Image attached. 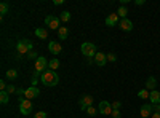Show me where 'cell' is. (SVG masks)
<instances>
[{
  "label": "cell",
  "instance_id": "cell-4",
  "mask_svg": "<svg viewBox=\"0 0 160 118\" xmlns=\"http://www.w3.org/2000/svg\"><path fill=\"white\" fill-rule=\"evenodd\" d=\"M19 112L22 115H31L32 113V102L26 97H19Z\"/></svg>",
  "mask_w": 160,
  "mask_h": 118
},
{
  "label": "cell",
  "instance_id": "cell-26",
  "mask_svg": "<svg viewBox=\"0 0 160 118\" xmlns=\"http://www.w3.org/2000/svg\"><path fill=\"white\" fill-rule=\"evenodd\" d=\"M85 112H87V115H90V116H96V115L99 113V110H98L96 107H93V106H91V107H88Z\"/></svg>",
  "mask_w": 160,
  "mask_h": 118
},
{
  "label": "cell",
  "instance_id": "cell-36",
  "mask_svg": "<svg viewBox=\"0 0 160 118\" xmlns=\"http://www.w3.org/2000/svg\"><path fill=\"white\" fill-rule=\"evenodd\" d=\"M135 5L136 7H142V5H146V0H135Z\"/></svg>",
  "mask_w": 160,
  "mask_h": 118
},
{
  "label": "cell",
  "instance_id": "cell-21",
  "mask_svg": "<svg viewBox=\"0 0 160 118\" xmlns=\"http://www.w3.org/2000/svg\"><path fill=\"white\" fill-rule=\"evenodd\" d=\"M0 102L3 104V106H7V104L10 102V96L7 91H0Z\"/></svg>",
  "mask_w": 160,
  "mask_h": 118
},
{
  "label": "cell",
  "instance_id": "cell-32",
  "mask_svg": "<svg viewBox=\"0 0 160 118\" xmlns=\"http://www.w3.org/2000/svg\"><path fill=\"white\" fill-rule=\"evenodd\" d=\"M24 94H26V89H22V88H18L16 89V96L18 97H24Z\"/></svg>",
  "mask_w": 160,
  "mask_h": 118
},
{
  "label": "cell",
  "instance_id": "cell-2",
  "mask_svg": "<svg viewBox=\"0 0 160 118\" xmlns=\"http://www.w3.org/2000/svg\"><path fill=\"white\" fill-rule=\"evenodd\" d=\"M80 51H82V54H83L87 59H91V58H95V56H96L98 48H96L95 43L85 42V43H82V46H80Z\"/></svg>",
  "mask_w": 160,
  "mask_h": 118
},
{
  "label": "cell",
  "instance_id": "cell-22",
  "mask_svg": "<svg viewBox=\"0 0 160 118\" xmlns=\"http://www.w3.org/2000/svg\"><path fill=\"white\" fill-rule=\"evenodd\" d=\"M8 11H10V3L8 2H2V5H0V15L5 16Z\"/></svg>",
  "mask_w": 160,
  "mask_h": 118
},
{
  "label": "cell",
  "instance_id": "cell-23",
  "mask_svg": "<svg viewBox=\"0 0 160 118\" xmlns=\"http://www.w3.org/2000/svg\"><path fill=\"white\" fill-rule=\"evenodd\" d=\"M58 67H59V61H58V59H51V61H48V69H50V70H55V72H56Z\"/></svg>",
  "mask_w": 160,
  "mask_h": 118
},
{
  "label": "cell",
  "instance_id": "cell-7",
  "mask_svg": "<svg viewBox=\"0 0 160 118\" xmlns=\"http://www.w3.org/2000/svg\"><path fill=\"white\" fill-rule=\"evenodd\" d=\"M59 18L58 16H53V15H48L45 18V24L48 26L50 29H59Z\"/></svg>",
  "mask_w": 160,
  "mask_h": 118
},
{
  "label": "cell",
  "instance_id": "cell-19",
  "mask_svg": "<svg viewBox=\"0 0 160 118\" xmlns=\"http://www.w3.org/2000/svg\"><path fill=\"white\" fill-rule=\"evenodd\" d=\"M58 35H59L61 40H66V38H68V35H69V29L62 26V27H59V29H58Z\"/></svg>",
  "mask_w": 160,
  "mask_h": 118
},
{
  "label": "cell",
  "instance_id": "cell-8",
  "mask_svg": "<svg viewBox=\"0 0 160 118\" xmlns=\"http://www.w3.org/2000/svg\"><path fill=\"white\" fill-rule=\"evenodd\" d=\"M98 110H99L101 115H112V106H111V102H108V101H101Z\"/></svg>",
  "mask_w": 160,
  "mask_h": 118
},
{
  "label": "cell",
  "instance_id": "cell-9",
  "mask_svg": "<svg viewBox=\"0 0 160 118\" xmlns=\"http://www.w3.org/2000/svg\"><path fill=\"white\" fill-rule=\"evenodd\" d=\"M38 94H40V89H38L37 86H29L28 89H26L24 97H26V99H29V101H32V99L38 97Z\"/></svg>",
  "mask_w": 160,
  "mask_h": 118
},
{
  "label": "cell",
  "instance_id": "cell-5",
  "mask_svg": "<svg viewBox=\"0 0 160 118\" xmlns=\"http://www.w3.org/2000/svg\"><path fill=\"white\" fill-rule=\"evenodd\" d=\"M93 106V96L91 94H83L82 97L78 99V107L80 110H87L88 107Z\"/></svg>",
  "mask_w": 160,
  "mask_h": 118
},
{
  "label": "cell",
  "instance_id": "cell-14",
  "mask_svg": "<svg viewBox=\"0 0 160 118\" xmlns=\"http://www.w3.org/2000/svg\"><path fill=\"white\" fill-rule=\"evenodd\" d=\"M48 50L51 51L53 54H59L61 51H62V46H61V43H58V42H55V40H51V42L48 43Z\"/></svg>",
  "mask_w": 160,
  "mask_h": 118
},
{
  "label": "cell",
  "instance_id": "cell-12",
  "mask_svg": "<svg viewBox=\"0 0 160 118\" xmlns=\"http://www.w3.org/2000/svg\"><path fill=\"white\" fill-rule=\"evenodd\" d=\"M139 113H141V118H149L152 113V104H142L139 109Z\"/></svg>",
  "mask_w": 160,
  "mask_h": 118
},
{
  "label": "cell",
  "instance_id": "cell-30",
  "mask_svg": "<svg viewBox=\"0 0 160 118\" xmlns=\"http://www.w3.org/2000/svg\"><path fill=\"white\" fill-rule=\"evenodd\" d=\"M34 118H48V115H47L43 110H40V112H37V113L34 115Z\"/></svg>",
  "mask_w": 160,
  "mask_h": 118
},
{
  "label": "cell",
  "instance_id": "cell-3",
  "mask_svg": "<svg viewBox=\"0 0 160 118\" xmlns=\"http://www.w3.org/2000/svg\"><path fill=\"white\" fill-rule=\"evenodd\" d=\"M32 50H34V43L29 40V38H21V40L16 43V51L21 53V54H24V53L28 54Z\"/></svg>",
  "mask_w": 160,
  "mask_h": 118
},
{
  "label": "cell",
  "instance_id": "cell-38",
  "mask_svg": "<svg viewBox=\"0 0 160 118\" xmlns=\"http://www.w3.org/2000/svg\"><path fill=\"white\" fill-rule=\"evenodd\" d=\"M53 3H55V5L58 7V5H62V3H64V0H55V2H53Z\"/></svg>",
  "mask_w": 160,
  "mask_h": 118
},
{
  "label": "cell",
  "instance_id": "cell-6",
  "mask_svg": "<svg viewBox=\"0 0 160 118\" xmlns=\"http://www.w3.org/2000/svg\"><path fill=\"white\" fill-rule=\"evenodd\" d=\"M45 70H48V61H47V58L40 56V58L35 61V72L42 75Z\"/></svg>",
  "mask_w": 160,
  "mask_h": 118
},
{
  "label": "cell",
  "instance_id": "cell-10",
  "mask_svg": "<svg viewBox=\"0 0 160 118\" xmlns=\"http://www.w3.org/2000/svg\"><path fill=\"white\" fill-rule=\"evenodd\" d=\"M93 61H95V64L99 65V67H104V65L108 64V58H106V53H102V51H98L96 56L93 58Z\"/></svg>",
  "mask_w": 160,
  "mask_h": 118
},
{
  "label": "cell",
  "instance_id": "cell-24",
  "mask_svg": "<svg viewBox=\"0 0 160 118\" xmlns=\"http://www.w3.org/2000/svg\"><path fill=\"white\" fill-rule=\"evenodd\" d=\"M149 96H151V91H148V89L138 91V97H139V99H149Z\"/></svg>",
  "mask_w": 160,
  "mask_h": 118
},
{
  "label": "cell",
  "instance_id": "cell-34",
  "mask_svg": "<svg viewBox=\"0 0 160 118\" xmlns=\"http://www.w3.org/2000/svg\"><path fill=\"white\" fill-rule=\"evenodd\" d=\"M37 82H38V77L34 75V77L31 78V86H37Z\"/></svg>",
  "mask_w": 160,
  "mask_h": 118
},
{
  "label": "cell",
  "instance_id": "cell-15",
  "mask_svg": "<svg viewBox=\"0 0 160 118\" xmlns=\"http://www.w3.org/2000/svg\"><path fill=\"white\" fill-rule=\"evenodd\" d=\"M157 86V80H155V77H149L148 80H146V89L148 91H154Z\"/></svg>",
  "mask_w": 160,
  "mask_h": 118
},
{
  "label": "cell",
  "instance_id": "cell-33",
  "mask_svg": "<svg viewBox=\"0 0 160 118\" xmlns=\"http://www.w3.org/2000/svg\"><path fill=\"white\" fill-rule=\"evenodd\" d=\"M160 112V104H152V113H158Z\"/></svg>",
  "mask_w": 160,
  "mask_h": 118
},
{
  "label": "cell",
  "instance_id": "cell-35",
  "mask_svg": "<svg viewBox=\"0 0 160 118\" xmlns=\"http://www.w3.org/2000/svg\"><path fill=\"white\" fill-rule=\"evenodd\" d=\"M7 83H5V80H2V82H0V91H7Z\"/></svg>",
  "mask_w": 160,
  "mask_h": 118
},
{
  "label": "cell",
  "instance_id": "cell-27",
  "mask_svg": "<svg viewBox=\"0 0 160 118\" xmlns=\"http://www.w3.org/2000/svg\"><path fill=\"white\" fill-rule=\"evenodd\" d=\"M38 58H40V56L37 54V51H34V50H32V51H29V53H28V59H35V61H37Z\"/></svg>",
  "mask_w": 160,
  "mask_h": 118
},
{
  "label": "cell",
  "instance_id": "cell-31",
  "mask_svg": "<svg viewBox=\"0 0 160 118\" xmlns=\"http://www.w3.org/2000/svg\"><path fill=\"white\" fill-rule=\"evenodd\" d=\"M111 106H112V110H118V109H120V106H122V102H120V101H114V102L111 104Z\"/></svg>",
  "mask_w": 160,
  "mask_h": 118
},
{
  "label": "cell",
  "instance_id": "cell-13",
  "mask_svg": "<svg viewBox=\"0 0 160 118\" xmlns=\"http://www.w3.org/2000/svg\"><path fill=\"white\" fill-rule=\"evenodd\" d=\"M120 21H118V15L117 13H111L109 16H106V26H109V27H114L117 26Z\"/></svg>",
  "mask_w": 160,
  "mask_h": 118
},
{
  "label": "cell",
  "instance_id": "cell-18",
  "mask_svg": "<svg viewBox=\"0 0 160 118\" xmlns=\"http://www.w3.org/2000/svg\"><path fill=\"white\" fill-rule=\"evenodd\" d=\"M5 77L8 78L10 82L16 80V78H18V70H16V69H8V70H7V73H5Z\"/></svg>",
  "mask_w": 160,
  "mask_h": 118
},
{
  "label": "cell",
  "instance_id": "cell-39",
  "mask_svg": "<svg viewBox=\"0 0 160 118\" xmlns=\"http://www.w3.org/2000/svg\"><path fill=\"white\" fill-rule=\"evenodd\" d=\"M151 118H160V112H158V113H152Z\"/></svg>",
  "mask_w": 160,
  "mask_h": 118
},
{
  "label": "cell",
  "instance_id": "cell-25",
  "mask_svg": "<svg viewBox=\"0 0 160 118\" xmlns=\"http://www.w3.org/2000/svg\"><path fill=\"white\" fill-rule=\"evenodd\" d=\"M59 19H61L62 22H69V21H71V13H69V11H62L61 16H59Z\"/></svg>",
  "mask_w": 160,
  "mask_h": 118
},
{
  "label": "cell",
  "instance_id": "cell-20",
  "mask_svg": "<svg viewBox=\"0 0 160 118\" xmlns=\"http://www.w3.org/2000/svg\"><path fill=\"white\" fill-rule=\"evenodd\" d=\"M117 15H118V18L125 19V18H127V15H128V10H127V7L120 5V7H118V10H117Z\"/></svg>",
  "mask_w": 160,
  "mask_h": 118
},
{
  "label": "cell",
  "instance_id": "cell-17",
  "mask_svg": "<svg viewBox=\"0 0 160 118\" xmlns=\"http://www.w3.org/2000/svg\"><path fill=\"white\" fill-rule=\"evenodd\" d=\"M149 99H151V102H152V104H160V91H157V89L151 91Z\"/></svg>",
  "mask_w": 160,
  "mask_h": 118
},
{
  "label": "cell",
  "instance_id": "cell-16",
  "mask_svg": "<svg viewBox=\"0 0 160 118\" xmlns=\"http://www.w3.org/2000/svg\"><path fill=\"white\" fill-rule=\"evenodd\" d=\"M35 37H38L40 40H47V38H48V32H47V29H43V27H37V29H35Z\"/></svg>",
  "mask_w": 160,
  "mask_h": 118
},
{
  "label": "cell",
  "instance_id": "cell-11",
  "mask_svg": "<svg viewBox=\"0 0 160 118\" xmlns=\"http://www.w3.org/2000/svg\"><path fill=\"white\" fill-rule=\"evenodd\" d=\"M118 27L122 29L123 32H131V31H133V22H131L128 18H125V19H120V22H118Z\"/></svg>",
  "mask_w": 160,
  "mask_h": 118
},
{
  "label": "cell",
  "instance_id": "cell-29",
  "mask_svg": "<svg viewBox=\"0 0 160 118\" xmlns=\"http://www.w3.org/2000/svg\"><path fill=\"white\" fill-rule=\"evenodd\" d=\"M16 89H18V88H16L15 85H8V88H7V93H8V94H13V93L16 94Z\"/></svg>",
  "mask_w": 160,
  "mask_h": 118
},
{
  "label": "cell",
  "instance_id": "cell-37",
  "mask_svg": "<svg viewBox=\"0 0 160 118\" xmlns=\"http://www.w3.org/2000/svg\"><path fill=\"white\" fill-rule=\"evenodd\" d=\"M112 118H120V112L118 110H112Z\"/></svg>",
  "mask_w": 160,
  "mask_h": 118
},
{
  "label": "cell",
  "instance_id": "cell-1",
  "mask_svg": "<svg viewBox=\"0 0 160 118\" xmlns=\"http://www.w3.org/2000/svg\"><path fill=\"white\" fill-rule=\"evenodd\" d=\"M40 80H42V83L45 85V86H56L58 83H59V77H58V73L55 72V70H45L43 73H42V77H40Z\"/></svg>",
  "mask_w": 160,
  "mask_h": 118
},
{
  "label": "cell",
  "instance_id": "cell-28",
  "mask_svg": "<svg viewBox=\"0 0 160 118\" xmlns=\"http://www.w3.org/2000/svg\"><path fill=\"white\" fill-rule=\"evenodd\" d=\"M106 58H108L109 62H115L117 61V54L115 53H108V54H106Z\"/></svg>",
  "mask_w": 160,
  "mask_h": 118
}]
</instances>
